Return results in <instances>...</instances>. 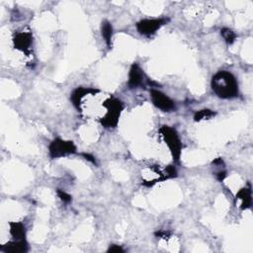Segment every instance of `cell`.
<instances>
[{"instance_id": "obj_1", "label": "cell", "mask_w": 253, "mask_h": 253, "mask_svg": "<svg viewBox=\"0 0 253 253\" xmlns=\"http://www.w3.org/2000/svg\"><path fill=\"white\" fill-rule=\"evenodd\" d=\"M211 86L219 98L233 99L238 96V82L230 71H218L212 78Z\"/></svg>"}, {"instance_id": "obj_2", "label": "cell", "mask_w": 253, "mask_h": 253, "mask_svg": "<svg viewBox=\"0 0 253 253\" xmlns=\"http://www.w3.org/2000/svg\"><path fill=\"white\" fill-rule=\"evenodd\" d=\"M102 106L106 109V113L102 118L99 119L100 124L106 129H115L124 110L123 102L115 97H110L104 101Z\"/></svg>"}, {"instance_id": "obj_3", "label": "cell", "mask_w": 253, "mask_h": 253, "mask_svg": "<svg viewBox=\"0 0 253 253\" xmlns=\"http://www.w3.org/2000/svg\"><path fill=\"white\" fill-rule=\"evenodd\" d=\"M159 133L165 144L168 146L170 150L173 160L179 161L181 157V151H182V142L178 133L176 132L175 129L171 128L169 126H162L159 129Z\"/></svg>"}, {"instance_id": "obj_4", "label": "cell", "mask_w": 253, "mask_h": 253, "mask_svg": "<svg viewBox=\"0 0 253 253\" xmlns=\"http://www.w3.org/2000/svg\"><path fill=\"white\" fill-rule=\"evenodd\" d=\"M48 154L52 158H64L77 154V146H75L74 142L71 141L56 139L50 142L48 146Z\"/></svg>"}, {"instance_id": "obj_5", "label": "cell", "mask_w": 253, "mask_h": 253, "mask_svg": "<svg viewBox=\"0 0 253 253\" xmlns=\"http://www.w3.org/2000/svg\"><path fill=\"white\" fill-rule=\"evenodd\" d=\"M169 22L168 18L143 19L137 23V30L142 36H153Z\"/></svg>"}, {"instance_id": "obj_6", "label": "cell", "mask_w": 253, "mask_h": 253, "mask_svg": "<svg viewBox=\"0 0 253 253\" xmlns=\"http://www.w3.org/2000/svg\"><path fill=\"white\" fill-rule=\"evenodd\" d=\"M150 98L153 104L163 112H173L176 110L174 101L158 89H150Z\"/></svg>"}, {"instance_id": "obj_7", "label": "cell", "mask_w": 253, "mask_h": 253, "mask_svg": "<svg viewBox=\"0 0 253 253\" xmlns=\"http://www.w3.org/2000/svg\"><path fill=\"white\" fill-rule=\"evenodd\" d=\"M148 79L145 78L143 73V70L139 65V63H135L132 64L129 72V80H128V86L131 89L140 88L144 85L145 81L148 82Z\"/></svg>"}, {"instance_id": "obj_8", "label": "cell", "mask_w": 253, "mask_h": 253, "mask_svg": "<svg viewBox=\"0 0 253 253\" xmlns=\"http://www.w3.org/2000/svg\"><path fill=\"white\" fill-rule=\"evenodd\" d=\"M13 43L15 48L28 55L33 44V36L30 32H18L14 35Z\"/></svg>"}, {"instance_id": "obj_9", "label": "cell", "mask_w": 253, "mask_h": 253, "mask_svg": "<svg viewBox=\"0 0 253 253\" xmlns=\"http://www.w3.org/2000/svg\"><path fill=\"white\" fill-rule=\"evenodd\" d=\"M96 93H99L98 89L94 88H85V87H78L77 89H74L70 95V100L72 102V105L77 108L79 112L82 111L81 105L82 101L87 95H95Z\"/></svg>"}, {"instance_id": "obj_10", "label": "cell", "mask_w": 253, "mask_h": 253, "mask_svg": "<svg viewBox=\"0 0 253 253\" xmlns=\"http://www.w3.org/2000/svg\"><path fill=\"white\" fill-rule=\"evenodd\" d=\"M27 240H12L1 246V251L5 253H25L28 251Z\"/></svg>"}, {"instance_id": "obj_11", "label": "cell", "mask_w": 253, "mask_h": 253, "mask_svg": "<svg viewBox=\"0 0 253 253\" xmlns=\"http://www.w3.org/2000/svg\"><path fill=\"white\" fill-rule=\"evenodd\" d=\"M237 200H240L241 201V205H240V209L241 210H247L251 208L252 205V192H251V185L250 183H248V186L243 187L242 189H240L236 196Z\"/></svg>"}, {"instance_id": "obj_12", "label": "cell", "mask_w": 253, "mask_h": 253, "mask_svg": "<svg viewBox=\"0 0 253 253\" xmlns=\"http://www.w3.org/2000/svg\"><path fill=\"white\" fill-rule=\"evenodd\" d=\"M9 233L13 237V240H26V227L18 221H10L9 222Z\"/></svg>"}, {"instance_id": "obj_13", "label": "cell", "mask_w": 253, "mask_h": 253, "mask_svg": "<svg viewBox=\"0 0 253 253\" xmlns=\"http://www.w3.org/2000/svg\"><path fill=\"white\" fill-rule=\"evenodd\" d=\"M101 33H102V37H103L107 47L109 48H111V47H112L113 27H112V24L109 21L104 20L102 22V26H101Z\"/></svg>"}, {"instance_id": "obj_14", "label": "cell", "mask_w": 253, "mask_h": 253, "mask_svg": "<svg viewBox=\"0 0 253 253\" xmlns=\"http://www.w3.org/2000/svg\"><path fill=\"white\" fill-rule=\"evenodd\" d=\"M216 115H217V113L210 110V109H203V110L198 111L194 115V121L195 122H201V121H204V120H211Z\"/></svg>"}, {"instance_id": "obj_15", "label": "cell", "mask_w": 253, "mask_h": 253, "mask_svg": "<svg viewBox=\"0 0 253 253\" xmlns=\"http://www.w3.org/2000/svg\"><path fill=\"white\" fill-rule=\"evenodd\" d=\"M221 35L222 36L224 42L227 45H233L236 42L237 38V34L230 28H222L221 30Z\"/></svg>"}, {"instance_id": "obj_16", "label": "cell", "mask_w": 253, "mask_h": 253, "mask_svg": "<svg viewBox=\"0 0 253 253\" xmlns=\"http://www.w3.org/2000/svg\"><path fill=\"white\" fill-rule=\"evenodd\" d=\"M57 194H58L59 198L61 199V201L63 202V203H65V204H69L71 200H72V197L68 193H66L65 191H63L62 189H58Z\"/></svg>"}, {"instance_id": "obj_17", "label": "cell", "mask_w": 253, "mask_h": 253, "mask_svg": "<svg viewBox=\"0 0 253 253\" xmlns=\"http://www.w3.org/2000/svg\"><path fill=\"white\" fill-rule=\"evenodd\" d=\"M108 252L109 253H123L125 252L124 248L120 245H117V244H112L110 245V247L108 248Z\"/></svg>"}, {"instance_id": "obj_18", "label": "cell", "mask_w": 253, "mask_h": 253, "mask_svg": "<svg viewBox=\"0 0 253 253\" xmlns=\"http://www.w3.org/2000/svg\"><path fill=\"white\" fill-rule=\"evenodd\" d=\"M170 236H171V234H170L169 232H166V231H159V232L156 233V237H157L163 238V239L169 238Z\"/></svg>"}, {"instance_id": "obj_19", "label": "cell", "mask_w": 253, "mask_h": 253, "mask_svg": "<svg viewBox=\"0 0 253 253\" xmlns=\"http://www.w3.org/2000/svg\"><path fill=\"white\" fill-rule=\"evenodd\" d=\"M215 175H216V178H217L219 181L222 182V181L225 179V177H226V172H225L224 170H220V171H218Z\"/></svg>"}, {"instance_id": "obj_20", "label": "cell", "mask_w": 253, "mask_h": 253, "mask_svg": "<svg viewBox=\"0 0 253 253\" xmlns=\"http://www.w3.org/2000/svg\"><path fill=\"white\" fill-rule=\"evenodd\" d=\"M82 156L85 158V159L86 160H88V161H90V162H92L93 164H96V160H95V158H94V157H92V156H90L89 154H82Z\"/></svg>"}]
</instances>
